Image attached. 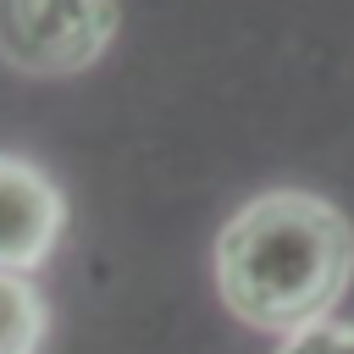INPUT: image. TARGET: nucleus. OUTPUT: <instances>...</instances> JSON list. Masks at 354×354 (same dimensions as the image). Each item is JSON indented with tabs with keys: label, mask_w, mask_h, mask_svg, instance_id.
<instances>
[{
	"label": "nucleus",
	"mask_w": 354,
	"mask_h": 354,
	"mask_svg": "<svg viewBox=\"0 0 354 354\" xmlns=\"http://www.w3.org/2000/svg\"><path fill=\"white\" fill-rule=\"evenodd\" d=\"M354 277L348 216L310 188H266L216 232V293L254 332L326 321Z\"/></svg>",
	"instance_id": "1"
},
{
	"label": "nucleus",
	"mask_w": 354,
	"mask_h": 354,
	"mask_svg": "<svg viewBox=\"0 0 354 354\" xmlns=\"http://www.w3.org/2000/svg\"><path fill=\"white\" fill-rule=\"evenodd\" d=\"M116 22V0H0V61L28 77H72L111 50Z\"/></svg>",
	"instance_id": "2"
},
{
	"label": "nucleus",
	"mask_w": 354,
	"mask_h": 354,
	"mask_svg": "<svg viewBox=\"0 0 354 354\" xmlns=\"http://www.w3.org/2000/svg\"><path fill=\"white\" fill-rule=\"evenodd\" d=\"M66 232V199L44 166L0 155V271H39Z\"/></svg>",
	"instance_id": "3"
},
{
	"label": "nucleus",
	"mask_w": 354,
	"mask_h": 354,
	"mask_svg": "<svg viewBox=\"0 0 354 354\" xmlns=\"http://www.w3.org/2000/svg\"><path fill=\"white\" fill-rule=\"evenodd\" d=\"M50 332V304L33 277L0 271V354H39Z\"/></svg>",
	"instance_id": "4"
},
{
	"label": "nucleus",
	"mask_w": 354,
	"mask_h": 354,
	"mask_svg": "<svg viewBox=\"0 0 354 354\" xmlns=\"http://www.w3.org/2000/svg\"><path fill=\"white\" fill-rule=\"evenodd\" d=\"M277 354H354V326L348 321H332V315L326 321H310V326L288 332Z\"/></svg>",
	"instance_id": "5"
}]
</instances>
